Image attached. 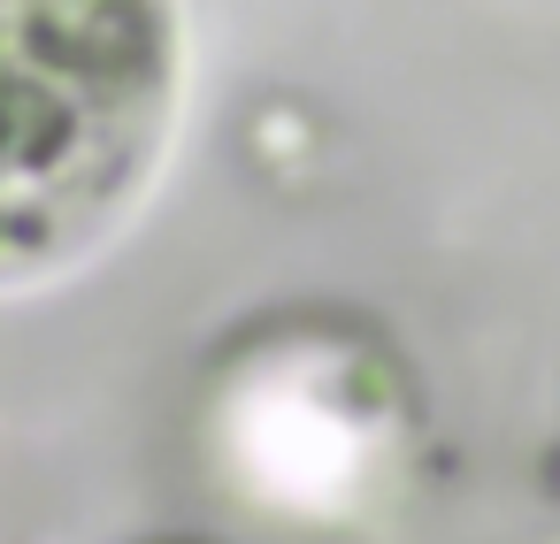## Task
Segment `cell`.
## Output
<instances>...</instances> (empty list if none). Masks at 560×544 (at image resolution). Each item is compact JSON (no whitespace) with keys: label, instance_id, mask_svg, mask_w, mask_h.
I'll list each match as a JSON object with an SVG mask.
<instances>
[{"label":"cell","instance_id":"cell-1","mask_svg":"<svg viewBox=\"0 0 560 544\" xmlns=\"http://www.w3.org/2000/svg\"><path fill=\"white\" fill-rule=\"evenodd\" d=\"M162 85L154 0H0V253H39L124 192Z\"/></svg>","mask_w":560,"mask_h":544}]
</instances>
